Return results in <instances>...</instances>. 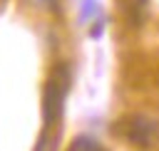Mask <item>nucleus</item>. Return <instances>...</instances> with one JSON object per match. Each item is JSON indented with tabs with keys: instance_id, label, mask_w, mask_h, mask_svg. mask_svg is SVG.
I'll use <instances>...</instances> for the list:
<instances>
[{
	"instance_id": "obj_1",
	"label": "nucleus",
	"mask_w": 159,
	"mask_h": 151,
	"mask_svg": "<svg viewBox=\"0 0 159 151\" xmlns=\"http://www.w3.org/2000/svg\"><path fill=\"white\" fill-rule=\"evenodd\" d=\"M67 92H70V69L65 64H57L52 77L45 84V97H42V116H45L47 126L55 124L62 116V106H65Z\"/></svg>"
},
{
	"instance_id": "obj_2",
	"label": "nucleus",
	"mask_w": 159,
	"mask_h": 151,
	"mask_svg": "<svg viewBox=\"0 0 159 151\" xmlns=\"http://www.w3.org/2000/svg\"><path fill=\"white\" fill-rule=\"evenodd\" d=\"M152 134H154V121H149L147 116H134L127 126V136L129 141L139 144V146H147L152 141Z\"/></svg>"
},
{
	"instance_id": "obj_3",
	"label": "nucleus",
	"mask_w": 159,
	"mask_h": 151,
	"mask_svg": "<svg viewBox=\"0 0 159 151\" xmlns=\"http://www.w3.org/2000/svg\"><path fill=\"white\" fill-rule=\"evenodd\" d=\"M67 151H104V146H102L99 141L89 139V136H77V139L67 146Z\"/></svg>"
},
{
	"instance_id": "obj_4",
	"label": "nucleus",
	"mask_w": 159,
	"mask_h": 151,
	"mask_svg": "<svg viewBox=\"0 0 159 151\" xmlns=\"http://www.w3.org/2000/svg\"><path fill=\"white\" fill-rule=\"evenodd\" d=\"M99 12V7H97V2L94 0H84V7H82V15H80V20H89L92 15H97Z\"/></svg>"
},
{
	"instance_id": "obj_5",
	"label": "nucleus",
	"mask_w": 159,
	"mask_h": 151,
	"mask_svg": "<svg viewBox=\"0 0 159 151\" xmlns=\"http://www.w3.org/2000/svg\"><path fill=\"white\" fill-rule=\"evenodd\" d=\"M35 151H55V146H52V141H50V136H47V134H42V136L37 139Z\"/></svg>"
}]
</instances>
